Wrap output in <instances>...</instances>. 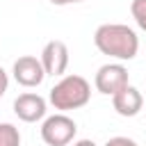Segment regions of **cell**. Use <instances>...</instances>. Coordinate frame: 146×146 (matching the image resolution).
<instances>
[{
	"label": "cell",
	"instance_id": "cell-1",
	"mask_svg": "<svg viewBox=\"0 0 146 146\" xmlns=\"http://www.w3.org/2000/svg\"><path fill=\"white\" fill-rule=\"evenodd\" d=\"M94 43L103 55H110L121 62H130L137 57L139 36L132 27L123 23H105L94 32Z\"/></svg>",
	"mask_w": 146,
	"mask_h": 146
},
{
	"label": "cell",
	"instance_id": "cell-2",
	"mask_svg": "<svg viewBox=\"0 0 146 146\" xmlns=\"http://www.w3.org/2000/svg\"><path fill=\"white\" fill-rule=\"evenodd\" d=\"M89 98H91V84L82 75H64L48 94L50 105L62 112L80 110L89 103Z\"/></svg>",
	"mask_w": 146,
	"mask_h": 146
},
{
	"label": "cell",
	"instance_id": "cell-3",
	"mask_svg": "<svg viewBox=\"0 0 146 146\" xmlns=\"http://www.w3.org/2000/svg\"><path fill=\"white\" fill-rule=\"evenodd\" d=\"M78 132V125L66 114H52L46 116L41 123V139L48 146H68Z\"/></svg>",
	"mask_w": 146,
	"mask_h": 146
},
{
	"label": "cell",
	"instance_id": "cell-4",
	"mask_svg": "<svg viewBox=\"0 0 146 146\" xmlns=\"http://www.w3.org/2000/svg\"><path fill=\"white\" fill-rule=\"evenodd\" d=\"M94 84L100 94L105 96H114L116 91H121L123 87H128V68L123 64H103L96 71Z\"/></svg>",
	"mask_w": 146,
	"mask_h": 146
},
{
	"label": "cell",
	"instance_id": "cell-5",
	"mask_svg": "<svg viewBox=\"0 0 146 146\" xmlns=\"http://www.w3.org/2000/svg\"><path fill=\"white\" fill-rule=\"evenodd\" d=\"M39 62H41L46 75H52V78L64 75L66 68H68V48H66V43L59 41V39L48 41L43 46V50H41Z\"/></svg>",
	"mask_w": 146,
	"mask_h": 146
},
{
	"label": "cell",
	"instance_id": "cell-6",
	"mask_svg": "<svg viewBox=\"0 0 146 146\" xmlns=\"http://www.w3.org/2000/svg\"><path fill=\"white\" fill-rule=\"evenodd\" d=\"M11 73H14V80L21 84V87H39L46 78V71L41 66V62L32 55H23L14 62L11 66Z\"/></svg>",
	"mask_w": 146,
	"mask_h": 146
},
{
	"label": "cell",
	"instance_id": "cell-7",
	"mask_svg": "<svg viewBox=\"0 0 146 146\" xmlns=\"http://www.w3.org/2000/svg\"><path fill=\"white\" fill-rule=\"evenodd\" d=\"M46 100L39 96V94H21L16 100H14V114L25 121V123H36L41 119H46Z\"/></svg>",
	"mask_w": 146,
	"mask_h": 146
},
{
	"label": "cell",
	"instance_id": "cell-8",
	"mask_svg": "<svg viewBox=\"0 0 146 146\" xmlns=\"http://www.w3.org/2000/svg\"><path fill=\"white\" fill-rule=\"evenodd\" d=\"M112 107L121 116H137L141 112V107H144V98H141L137 87L128 84V87H123L121 91H116L112 96Z\"/></svg>",
	"mask_w": 146,
	"mask_h": 146
},
{
	"label": "cell",
	"instance_id": "cell-9",
	"mask_svg": "<svg viewBox=\"0 0 146 146\" xmlns=\"http://www.w3.org/2000/svg\"><path fill=\"white\" fill-rule=\"evenodd\" d=\"M0 146H21V132L14 123H0Z\"/></svg>",
	"mask_w": 146,
	"mask_h": 146
},
{
	"label": "cell",
	"instance_id": "cell-10",
	"mask_svg": "<svg viewBox=\"0 0 146 146\" xmlns=\"http://www.w3.org/2000/svg\"><path fill=\"white\" fill-rule=\"evenodd\" d=\"M130 14H132L135 23L146 32V0H132L130 2Z\"/></svg>",
	"mask_w": 146,
	"mask_h": 146
},
{
	"label": "cell",
	"instance_id": "cell-11",
	"mask_svg": "<svg viewBox=\"0 0 146 146\" xmlns=\"http://www.w3.org/2000/svg\"><path fill=\"white\" fill-rule=\"evenodd\" d=\"M105 146H139V144L130 137H112V139L105 141Z\"/></svg>",
	"mask_w": 146,
	"mask_h": 146
},
{
	"label": "cell",
	"instance_id": "cell-12",
	"mask_svg": "<svg viewBox=\"0 0 146 146\" xmlns=\"http://www.w3.org/2000/svg\"><path fill=\"white\" fill-rule=\"evenodd\" d=\"M7 87H9V75H7V71H5L2 66H0V98L5 96Z\"/></svg>",
	"mask_w": 146,
	"mask_h": 146
},
{
	"label": "cell",
	"instance_id": "cell-13",
	"mask_svg": "<svg viewBox=\"0 0 146 146\" xmlns=\"http://www.w3.org/2000/svg\"><path fill=\"white\" fill-rule=\"evenodd\" d=\"M48 2H52L57 7H64V5H73V2H82V0H48Z\"/></svg>",
	"mask_w": 146,
	"mask_h": 146
},
{
	"label": "cell",
	"instance_id": "cell-14",
	"mask_svg": "<svg viewBox=\"0 0 146 146\" xmlns=\"http://www.w3.org/2000/svg\"><path fill=\"white\" fill-rule=\"evenodd\" d=\"M73 146H96V141H91V139H80V141H75Z\"/></svg>",
	"mask_w": 146,
	"mask_h": 146
}]
</instances>
